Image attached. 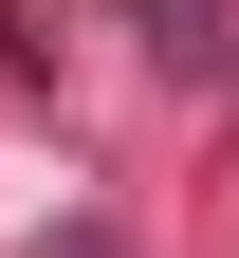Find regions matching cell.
<instances>
[{
	"mask_svg": "<svg viewBox=\"0 0 239 258\" xmlns=\"http://www.w3.org/2000/svg\"><path fill=\"white\" fill-rule=\"evenodd\" d=\"M147 37L184 55V74H202V55H221V0H147Z\"/></svg>",
	"mask_w": 239,
	"mask_h": 258,
	"instance_id": "6da1fadb",
	"label": "cell"
}]
</instances>
